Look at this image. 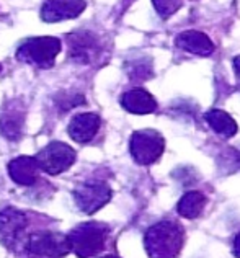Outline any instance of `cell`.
<instances>
[{
	"instance_id": "6da1fadb",
	"label": "cell",
	"mask_w": 240,
	"mask_h": 258,
	"mask_svg": "<svg viewBox=\"0 0 240 258\" xmlns=\"http://www.w3.org/2000/svg\"><path fill=\"white\" fill-rule=\"evenodd\" d=\"M185 230L173 221H162L147 229L144 243L149 258H175L183 247Z\"/></svg>"
},
{
	"instance_id": "7a4b0ae2",
	"label": "cell",
	"mask_w": 240,
	"mask_h": 258,
	"mask_svg": "<svg viewBox=\"0 0 240 258\" xmlns=\"http://www.w3.org/2000/svg\"><path fill=\"white\" fill-rule=\"evenodd\" d=\"M109 227L101 222H84L69 232L71 250L79 258H90L105 248Z\"/></svg>"
},
{
	"instance_id": "3957f363",
	"label": "cell",
	"mask_w": 240,
	"mask_h": 258,
	"mask_svg": "<svg viewBox=\"0 0 240 258\" xmlns=\"http://www.w3.org/2000/svg\"><path fill=\"white\" fill-rule=\"evenodd\" d=\"M63 49L61 39L54 36H38L23 41L17 49V59L23 64L49 69L56 64L57 54Z\"/></svg>"
},
{
	"instance_id": "277c9868",
	"label": "cell",
	"mask_w": 240,
	"mask_h": 258,
	"mask_svg": "<svg viewBox=\"0 0 240 258\" xmlns=\"http://www.w3.org/2000/svg\"><path fill=\"white\" fill-rule=\"evenodd\" d=\"M133 159L139 165H150L160 159L165 149V139L154 129H141L131 136L129 141Z\"/></svg>"
},
{
	"instance_id": "5b68a950",
	"label": "cell",
	"mask_w": 240,
	"mask_h": 258,
	"mask_svg": "<svg viewBox=\"0 0 240 258\" xmlns=\"http://www.w3.org/2000/svg\"><path fill=\"white\" fill-rule=\"evenodd\" d=\"M75 157L77 155L71 146L59 141H52L44 149H41L34 159L38 162L39 170L49 175H59L72 167Z\"/></svg>"
},
{
	"instance_id": "8992f818",
	"label": "cell",
	"mask_w": 240,
	"mask_h": 258,
	"mask_svg": "<svg viewBox=\"0 0 240 258\" xmlns=\"http://www.w3.org/2000/svg\"><path fill=\"white\" fill-rule=\"evenodd\" d=\"M74 200L80 211H84L85 214H93L111 200V188L105 181L88 180L80 183L74 189Z\"/></svg>"
},
{
	"instance_id": "52a82bcc",
	"label": "cell",
	"mask_w": 240,
	"mask_h": 258,
	"mask_svg": "<svg viewBox=\"0 0 240 258\" xmlns=\"http://www.w3.org/2000/svg\"><path fill=\"white\" fill-rule=\"evenodd\" d=\"M26 250L38 256L61 258L71 252V243L64 234L43 230V232H34L28 237Z\"/></svg>"
},
{
	"instance_id": "ba28073f",
	"label": "cell",
	"mask_w": 240,
	"mask_h": 258,
	"mask_svg": "<svg viewBox=\"0 0 240 258\" xmlns=\"http://www.w3.org/2000/svg\"><path fill=\"white\" fill-rule=\"evenodd\" d=\"M69 57L77 64H93L101 52L98 38L90 31H77L66 38Z\"/></svg>"
},
{
	"instance_id": "9c48e42d",
	"label": "cell",
	"mask_w": 240,
	"mask_h": 258,
	"mask_svg": "<svg viewBox=\"0 0 240 258\" xmlns=\"http://www.w3.org/2000/svg\"><path fill=\"white\" fill-rule=\"evenodd\" d=\"M26 226H28V217L25 216V213L15 208H5L0 211V240L7 247L13 248L17 245Z\"/></svg>"
},
{
	"instance_id": "30bf717a",
	"label": "cell",
	"mask_w": 240,
	"mask_h": 258,
	"mask_svg": "<svg viewBox=\"0 0 240 258\" xmlns=\"http://www.w3.org/2000/svg\"><path fill=\"white\" fill-rule=\"evenodd\" d=\"M85 0H46L41 7V20L46 23H59L77 18L85 10Z\"/></svg>"
},
{
	"instance_id": "8fae6325",
	"label": "cell",
	"mask_w": 240,
	"mask_h": 258,
	"mask_svg": "<svg viewBox=\"0 0 240 258\" xmlns=\"http://www.w3.org/2000/svg\"><path fill=\"white\" fill-rule=\"evenodd\" d=\"M101 119L97 113H80L75 114L67 126L69 136L79 144H87L97 136Z\"/></svg>"
},
{
	"instance_id": "7c38bea8",
	"label": "cell",
	"mask_w": 240,
	"mask_h": 258,
	"mask_svg": "<svg viewBox=\"0 0 240 258\" xmlns=\"http://www.w3.org/2000/svg\"><path fill=\"white\" fill-rule=\"evenodd\" d=\"M175 44L178 49L201 57H208L214 52V43L211 41V38L196 30H188L176 35Z\"/></svg>"
},
{
	"instance_id": "4fadbf2b",
	"label": "cell",
	"mask_w": 240,
	"mask_h": 258,
	"mask_svg": "<svg viewBox=\"0 0 240 258\" xmlns=\"http://www.w3.org/2000/svg\"><path fill=\"white\" fill-rule=\"evenodd\" d=\"M38 162L34 157L22 155V157L13 159L9 164V175L10 178L22 186H31L38 180Z\"/></svg>"
},
{
	"instance_id": "5bb4252c",
	"label": "cell",
	"mask_w": 240,
	"mask_h": 258,
	"mask_svg": "<svg viewBox=\"0 0 240 258\" xmlns=\"http://www.w3.org/2000/svg\"><path fill=\"white\" fill-rule=\"evenodd\" d=\"M121 106L133 114H149L157 110V101L144 88H133V90L123 93Z\"/></svg>"
},
{
	"instance_id": "9a60e30c",
	"label": "cell",
	"mask_w": 240,
	"mask_h": 258,
	"mask_svg": "<svg viewBox=\"0 0 240 258\" xmlns=\"http://www.w3.org/2000/svg\"><path fill=\"white\" fill-rule=\"evenodd\" d=\"M206 121L211 126V129L214 133H217L222 138H232L238 131V126L235 123V119L230 116L229 113H225L222 110H211L206 113Z\"/></svg>"
},
{
	"instance_id": "2e32d148",
	"label": "cell",
	"mask_w": 240,
	"mask_h": 258,
	"mask_svg": "<svg viewBox=\"0 0 240 258\" xmlns=\"http://www.w3.org/2000/svg\"><path fill=\"white\" fill-rule=\"evenodd\" d=\"M206 206V196L200 191H188L182 196V200L178 201L176 211L185 219H195L198 217Z\"/></svg>"
},
{
	"instance_id": "e0dca14e",
	"label": "cell",
	"mask_w": 240,
	"mask_h": 258,
	"mask_svg": "<svg viewBox=\"0 0 240 258\" xmlns=\"http://www.w3.org/2000/svg\"><path fill=\"white\" fill-rule=\"evenodd\" d=\"M23 113L15 110L0 114V133L5 139L18 141L23 131Z\"/></svg>"
},
{
	"instance_id": "ac0fdd59",
	"label": "cell",
	"mask_w": 240,
	"mask_h": 258,
	"mask_svg": "<svg viewBox=\"0 0 240 258\" xmlns=\"http://www.w3.org/2000/svg\"><path fill=\"white\" fill-rule=\"evenodd\" d=\"M128 76L134 82H142L154 76L152 62L150 59H137L128 64Z\"/></svg>"
},
{
	"instance_id": "d6986e66",
	"label": "cell",
	"mask_w": 240,
	"mask_h": 258,
	"mask_svg": "<svg viewBox=\"0 0 240 258\" xmlns=\"http://www.w3.org/2000/svg\"><path fill=\"white\" fill-rule=\"evenodd\" d=\"M152 4L162 18H170L182 9L183 0H152Z\"/></svg>"
},
{
	"instance_id": "ffe728a7",
	"label": "cell",
	"mask_w": 240,
	"mask_h": 258,
	"mask_svg": "<svg viewBox=\"0 0 240 258\" xmlns=\"http://www.w3.org/2000/svg\"><path fill=\"white\" fill-rule=\"evenodd\" d=\"M56 103L63 111H67V110H71V108H74V106L84 105L85 98H84V95H80V93H63V95H59V97H57Z\"/></svg>"
},
{
	"instance_id": "44dd1931",
	"label": "cell",
	"mask_w": 240,
	"mask_h": 258,
	"mask_svg": "<svg viewBox=\"0 0 240 258\" xmlns=\"http://www.w3.org/2000/svg\"><path fill=\"white\" fill-rule=\"evenodd\" d=\"M234 253H235L237 258H240V232L235 237V242H234Z\"/></svg>"
},
{
	"instance_id": "7402d4cb",
	"label": "cell",
	"mask_w": 240,
	"mask_h": 258,
	"mask_svg": "<svg viewBox=\"0 0 240 258\" xmlns=\"http://www.w3.org/2000/svg\"><path fill=\"white\" fill-rule=\"evenodd\" d=\"M234 71H235L237 79L240 80V56H237V57L234 59Z\"/></svg>"
},
{
	"instance_id": "603a6c76",
	"label": "cell",
	"mask_w": 240,
	"mask_h": 258,
	"mask_svg": "<svg viewBox=\"0 0 240 258\" xmlns=\"http://www.w3.org/2000/svg\"><path fill=\"white\" fill-rule=\"evenodd\" d=\"M103 258H119V256H114V255H106V256H103Z\"/></svg>"
},
{
	"instance_id": "cb8c5ba5",
	"label": "cell",
	"mask_w": 240,
	"mask_h": 258,
	"mask_svg": "<svg viewBox=\"0 0 240 258\" xmlns=\"http://www.w3.org/2000/svg\"><path fill=\"white\" fill-rule=\"evenodd\" d=\"M0 71H2V66H0Z\"/></svg>"
}]
</instances>
